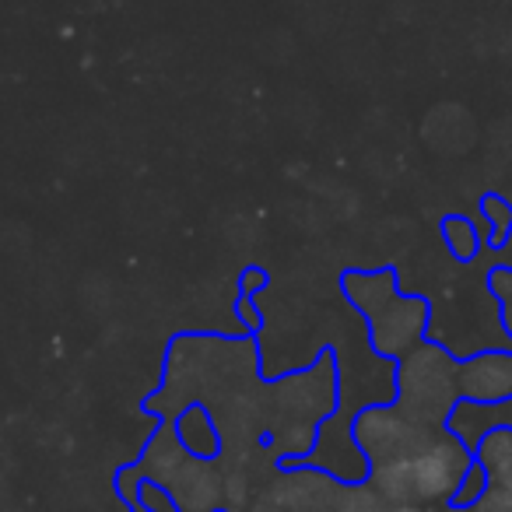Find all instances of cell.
I'll return each mask as SVG.
<instances>
[{"label":"cell","instance_id":"6da1fadb","mask_svg":"<svg viewBox=\"0 0 512 512\" xmlns=\"http://www.w3.org/2000/svg\"><path fill=\"white\" fill-rule=\"evenodd\" d=\"M442 232H446V246L453 249L460 260H474L477 256V232L467 218H446L442 221Z\"/></svg>","mask_w":512,"mask_h":512},{"label":"cell","instance_id":"7a4b0ae2","mask_svg":"<svg viewBox=\"0 0 512 512\" xmlns=\"http://www.w3.org/2000/svg\"><path fill=\"white\" fill-rule=\"evenodd\" d=\"M484 211L495 218V228H491V239L495 242H502L505 239V232H509V221H512V207H509V200H502V197H488L484 200Z\"/></svg>","mask_w":512,"mask_h":512}]
</instances>
